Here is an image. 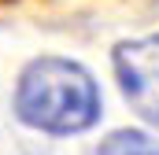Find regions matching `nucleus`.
<instances>
[{"label": "nucleus", "mask_w": 159, "mask_h": 155, "mask_svg": "<svg viewBox=\"0 0 159 155\" xmlns=\"http://www.w3.org/2000/svg\"><path fill=\"white\" fill-rule=\"evenodd\" d=\"M11 115L44 137H81L104 115L100 81L78 59L37 55L15 78Z\"/></svg>", "instance_id": "f257e3e1"}, {"label": "nucleus", "mask_w": 159, "mask_h": 155, "mask_svg": "<svg viewBox=\"0 0 159 155\" xmlns=\"http://www.w3.org/2000/svg\"><path fill=\"white\" fill-rule=\"evenodd\" d=\"M111 70L122 89V100L159 129V33L119 41L111 48Z\"/></svg>", "instance_id": "f03ea898"}, {"label": "nucleus", "mask_w": 159, "mask_h": 155, "mask_svg": "<svg viewBox=\"0 0 159 155\" xmlns=\"http://www.w3.org/2000/svg\"><path fill=\"white\" fill-rule=\"evenodd\" d=\"M96 155H159V140L141 129H111L96 144Z\"/></svg>", "instance_id": "7ed1b4c3"}]
</instances>
